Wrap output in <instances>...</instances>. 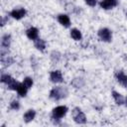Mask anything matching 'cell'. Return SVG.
Returning <instances> with one entry per match:
<instances>
[{"mask_svg": "<svg viewBox=\"0 0 127 127\" xmlns=\"http://www.w3.org/2000/svg\"><path fill=\"white\" fill-rule=\"evenodd\" d=\"M67 95H68V89L66 86L64 85H56L49 92V97L55 101H60L64 98H66Z\"/></svg>", "mask_w": 127, "mask_h": 127, "instance_id": "obj_1", "label": "cell"}, {"mask_svg": "<svg viewBox=\"0 0 127 127\" xmlns=\"http://www.w3.org/2000/svg\"><path fill=\"white\" fill-rule=\"evenodd\" d=\"M68 111V108L66 105H58L52 109L51 112V118L54 121L55 124H59V122L64 118Z\"/></svg>", "mask_w": 127, "mask_h": 127, "instance_id": "obj_2", "label": "cell"}, {"mask_svg": "<svg viewBox=\"0 0 127 127\" xmlns=\"http://www.w3.org/2000/svg\"><path fill=\"white\" fill-rule=\"evenodd\" d=\"M12 43V36L8 33L2 35L1 37V42H0V57L7 56L9 53V49L11 47Z\"/></svg>", "mask_w": 127, "mask_h": 127, "instance_id": "obj_3", "label": "cell"}, {"mask_svg": "<svg viewBox=\"0 0 127 127\" xmlns=\"http://www.w3.org/2000/svg\"><path fill=\"white\" fill-rule=\"evenodd\" d=\"M71 117L76 124H86L87 122L86 115L79 107H74L71 110Z\"/></svg>", "mask_w": 127, "mask_h": 127, "instance_id": "obj_4", "label": "cell"}, {"mask_svg": "<svg viewBox=\"0 0 127 127\" xmlns=\"http://www.w3.org/2000/svg\"><path fill=\"white\" fill-rule=\"evenodd\" d=\"M97 37L99 38V40L101 42L111 43L112 39H113V34H112V31L109 28L104 27V28H100L97 31Z\"/></svg>", "mask_w": 127, "mask_h": 127, "instance_id": "obj_5", "label": "cell"}, {"mask_svg": "<svg viewBox=\"0 0 127 127\" xmlns=\"http://www.w3.org/2000/svg\"><path fill=\"white\" fill-rule=\"evenodd\" d=\"M27 15V10L23 7H19V8H14L9 12V16L10 18L16 20V21H20L23 18H25Z\"/></svg>", "mask_w": 127, "mask_h": 127, "instance_id": "obj_6", "label": "cell"}, {"mask_svg": "<svg viewBox=\"0 0 127 127\" xmlns=\"http://www.w3.org/2000/svg\"><path fill=\"white\" fill-rule=\"evenodd\" d=\"M49 79L52 83H55V84H60V83H63L64 82V75H63V72L62 70L60 69H53L52 71H50V74H49Z\"/></svg>", "mask_w": 127, "mask_h": 127, "instance_id": "obj_7", "label": "cell"}, {"mask_svg": "<svg viewBox=\"0 0 127 127\" xmlns=\"http://www.w3.org/2000/svg\"><path fill=\"white\" fill-rule=\"evenodd\" d=\"M114 76H115L116 81H117L123 88H126V89H127V74H126L123 70H117V71L114 73Z\"/></svg>", "mask_w": 127, "mask_h": 127, "instance_id": "obj_8", "label": "cell"}, {"mask_svg": "<svg viewBox=\"0 0 127 127\" xmlns=\"http://www.w3.org/2000/svg\"><path fill=\"white\" fill-rule=\"evenodd\" d=\"M119 4V0H100L99 6L103 10H111L115 7H117Z\"/></svg>", "mask_w": 127, "mask_h": 127, "instance_id": "obj_9", "label": "cell"}, {"mask_svg": "<svg viewBox=\"0 0 127 127\" xmlns=\"http://www.w3.org/2000/svg\"><path fill=\"white\" fill-rule=\"evenodd\" d=\"M57 20L59 22V24L64 28H69L70 25H71V22H70V18L67 14H64V13H61L57 16Z\"/></svg>", "mask_w": 127, "mask_h": 127, "instance_id": "obj_10", "label": "cell"}, {"mask_svg": "<svg viewBox=\"0 0 127 127\" xmlns=\"http://www.w3.org/2000/svg\"><path fill=\"white\" fill-rule=\"evenodd\" d=\"M26 37L30 40V41H35L39 38V29L37 27H34V26H31L29 27L27 30H26Z\"/></svg>", "mask_w": 127, "mask_h": 127, "instance_id": "obj_11", "label": "cell"}, {"mask_svg": "<svg viewBox=\"0 0 127 127\" xmlns=\"http://www.w3.org/2000/svg\"><path fill=\"white\" fill-rule=\"evenodd\" d=\"M111 96H112L114 102L116 103V105H119V106L124 105V103H125V97L120 92H118L116 90H112L111 91Z\"/></svg>", "mask_w": 127, "mask_h": 127, "instance_id": "obj_12", "label": "cell"}, {"mask_svg": "<svg viewBox=\"0 0 127 127\" xmlns=\"http://www.w3.org/2000/svg\"><path fill=\"white\" fill-rule=\"evenodd\" d=\"M36 115H37V112H36L35 109H32V108L28 109L23 115V120H24L25 123H30L35 119Z\"/></svg>", "mask_w": 127, "mask_h": 127, "instance_id": "obj_13", "label": "cell"}, {"mask_svg": "<svg viewBox=\"0 0 127 127\" xmlns=\"http://www.w3.org/2000/svg\"><path fill=\"white\" fill-rule=\"evenodd\" d=\"M34 47L38 50V51H40V52H45L46 51V49H47V42L44 40V39H42V38H38L37 40H35L34 42Z\"/></svg>", "mask_w": 127, "mask_h": 127, "instance_id": "obj_14", "label": "cell"}, {"mask_svg": "<svg viewBox=\"0 0 127 127\" xmlns=\"http://www.w3.org/2000/svg\"><path fill=\"white\" fill-rule=\"evenodd\" d=\"M0 63H1V65L3 67H8L10 65H12L14 63H15V60L13 57L7 55V56H3V57H0Z\"/></svg>", "mask_w": 127, "mask_h": 127, "instance_id": "obj_15", "label": "cell"}, {"mask_svg": "<svg viewBox=\"0 0 127 127\" xmlns=\"http://www.w3.org/2000/svg\"><path fill=\"white\" fill-rule=\"evenodd\" d=\"M69 36L75 42H79L82 40V33L77 28H71L69 30Z\"/></svg>", "mask_w": 127, "mask_h": 127, "instance_id": "obj_16", "label": "cell"}, {"mask_svg": "<svg viewBox=\"0 0 127 127\" xmlns=\"http://www.w3.org/2000/svg\"><path fill=\"white\" fill-rule=\"evenodd\" d=\"M50 59L54 64H57L62 60V54L59 51H52L50 54Z\"/></svg>", "mask_w": 127, "mask_h": 127, "instance_id": "obj_17", "label": "cell"}, {"mask_svg": "<svg viewBox=\"0 0 127 127\" xmlns=\"http://www.w3.org/2000/svg\"><path fill=\"white\" fill-rule=\"evenodd\" d=\"M14 79H15V78H14L11 74H9V73H7V72H2V73H1L0 81H1L3 84H6V86H7L10 82H12Z\"/></svg>", "mask_w": 127, "mask_h": 127, "instance_id": "obj_18", "label": "cell"}, {"mask_svg": "<svg viewBox=\"0 0 127 127\" xmlns=\"http://www.w3.org/2000/svg\"><path fill=\"white\" fill-rule=\"evenodd\" d=\"M85 81L82 77H74L71 81H70V84L74 87V88H81L83 85H84Z\"/></svg>", "mask_w": 127, "mask_h": 127, "instance_id": "obj_19", "label": "cell"}, {"mask_svg": "<svg viewBox=\"0 0 127 127\" xmlns=\"http://www.w3.org/2000/svg\"><path fill=\"white\" fill-rule=\"evenodd\" d=\"M28 90H29V89L23 84V82H20V84H19V86H18L16 92L18 93V95H19L20 97H26V96H27V93H28Z\"/></svg>", "mask_w": 127, "mask_h": 127, "instance_id": "obj_20", "label": "cell"}, {"mask_svg": "<svg viewBox=\"0 0 127 127\" xmlns=\"http://www.w3.org/2000/svg\"><path fill=\"white\" fill-rule=\"evenodd\" d=\"M9 108L11 110H15V111H18L20 108H21V104H20V101L18 99H13L10 103H9Z\"/></svg>", "mask_w": 127, "mask_h": 127, "instance_id": "obj_21", "label": "cell"}, {"mask_svg": "<svg viewBox=\"0 0 127 127\" xmlns=\"http://www.w3.org/2000/svg\"><path fill=\"white\" fill-rule=\"evenodd\" d=\"M23 84L28 88V89H30V88H32V86H33V84H34V79L31 77V76H25L24 78H23Z\"/></svg>", "mask_w": 127, "mask_h": 127, "instance_id": "obj_22", "label": "cell"}, {"mask_svg": "<svg viewBox=\"0 0 127 127\" xmlns=\"http://www.w3.org/2000/svg\"><path fill=\"white\" fill-rule=\"evenodd\" d=\"M84 2L89 7H95L97 4V0H84Z\"/></svg>", "mask_w": 127, "mask_h": 127, "instance_id": "obj_23", "label": "cell"}, {"mask_svg": "<svg viewBox=\"0 0 127 127\" xmlns=\"http://www.w3.org/2000/svg\"><path fill=\"white\" fill-rule=\"evenodd\" d=\"M9 17H10V16H3V17H2V21H1V27H4V26H5V25L8 23Z\"/></svg>", "mask_w": 127, "mask_h": 127, "instance_id": "obj_24", "label": "cell"}, {"mask_svg": "<svg viewBox=\"0 0 127 127\" xmlns=\"http://www.w3.org/2000/svg\"><path fill=\"white\" fill-rule=\"evenodd\" d=\"M124 105H125V106L127 107V95L125 96V103H124Z\"/></svg>", "mask_w": 127, "mask_h": 127, "instance_id": "obj_25", "label": "cell"}, {"mask_svg": "<svg viewBox=\"0 0 127 127\" xmlns=\"http://www.w3.org/2000/svg\"><path fill=\"white\" fill-rule=\"evenodd\" d=\"M126 17H127V13H126Z\"/></svg>", "mask_w": 127, "mask_h": 127, "instance_id": "obj_26", "label": "cell"}]
</instances>
